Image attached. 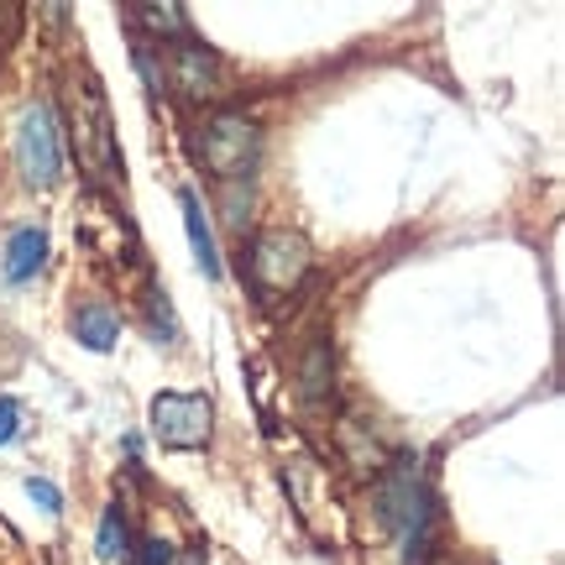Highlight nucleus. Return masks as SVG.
Returning <instances> with one entry per match:
<instances>
[{
    "mask_svg": "<svg viewBox=\"0 0 565 565\" xmlns=\"http://www.w3.org/2000/svg\"><path fill=\"white\" fill-rule=\"evenodd\" d=\"M63 116H68V147L79 158V173L89 183L121 179V147H116V121H110V100H105L100 79L89 68H74L63 79Z\"/></svg>",
    "mask_w": 565,
    "mask_h": 565,
    "instance_id": "1",
    "label": "nucleus"
},
{
    "mask_svg": "<svg viewBox=\"0 0 565 565\" xmlns=\"http://www.w3.org/2000/svg\"><path fill=\"white\" fill-rule=\"evenodd\" d=\"M377 519L393 529L404 565H429L435 561L440 508H435V492L424 487V477H419V466L414 461H398V466H387L383 471V482H377Z\"/></svg>",
    "mask_w": 565,
    "mask_h": 565,
    "instance_id": "2",
    "label": "nucleus"
},
{
    "mask_svg": "<svg viewBox=\"0 0 565 565\" xmlns=\"http://www.w3.org/2000/svg\"><path fill=\"white\" fill-rule=\"evenodd\" d=\"M309 267H315V246H309L303 231H294V225L257 231V242H252V282H257V294H267V299L299 294Z\"/></svg>",
    "mask_w": 565,
    "mask_h": 565,
    "instance_id": "3",
    "label": "nucleus"
},
{
    "mask_svg": "<svg viewBox=\"0 0 565 565\" xmlns=\"http://www.w3.org/2000/svg\"><path fill=\"white\" fill-rule=\"evenodd\" d=\"M257 152H263V131H257V121L242 116V110H215V116L200 126V158L221 183L252 179Z\"/></svg>",
    "mask_w": 565,
    "mask_h": 565,
    "instance_id": "4",
    "label": "nucleus"
},
{
    "mask_svg": "<svg viewBox=\"0 0 565 565\" xmlns=\"http://www.w3.org/2000/svg\"><path fill=\"white\" fill-rule=\"evenodd\" d=\"M152 440L168 450H204L215 435V404L204 393H158L147 408Z\"/></svg>",
    "mask_w": 565,
    "mask_h": 565,
    "instance_id": "5",
    "label": "nucleus"
},
{
    "mask_svg": "<svg viewBox=\"0 0 565 565\" xmlns=\"http://www.w3.org/2000/svg\"><path fill=\"white\" fill-rule=\"evenodd\" d=\"M17 168L32 189H53L63 168V147H58V121H53V105L32 100L17 121Z\"/></svg>",
    "mask_w": 565,
    "mask_h": 565,
    "instance_id": "6",
    "label": "nucleus"
},
{
    "mask_svg": "<svg viewBox=\"0 0 565 565\" xmlns=\"http://www.w3.org/2000/svg\"><path fill=\"white\" fill-rule=\"evenodd\" d=\"M168 79L179 89L189 105H204V100H225V63L215 47H204L200 38H179L168 42Z\"/></svg>",
    "mask_w": 565,
    "mask_h": 565,
    "instance_id": "7",
    "label": "nucleus"
},
{
    "mask_svg": "<svg viewBox=\"0 0 565 565\" xmlns=\"http://www.w3.org/2000/svg\"><path fill=\"white\" fill-rule=\"evenodd\" d=\"M42 263H47V231H42V225H21V231H11L6 263H0L6 282H32L42 273Z\"/></svg>",
    "mask_w": 565,
    "mask_h": 565,
    "instance_id": "8",
    "label": "nucleus"
},
{
    "mask_svg": "<svg viewBox=\"0 0 565 565\" xmlns=\"http://www.w3.org/2000/svg\"><path fill=\"white\" fill-rule=\"evenodd\" d=\"M330 377H335V356H330V341L324 335H309V345H303V362H299V398L309 408H320L324 398H330Z\"/></svg>",
    "mask_w": 565,
    "mask_h": 565,
    "instance_id": "9",
    "label": "nucleus"
},
{
    "mask_svg": "<svg viewBox=\"0 0 565 565\" xmlns=\"http://www.w3.org/2000/svg\"><path fill=\"white\" fill-rule=\"evenodd\" d=\"M179 210H183V231H189V246H194V257H200L204 278H221V252H215V231L204 221V204L194 189H179Z\"/></svg>",
    "mask_w": 565,
    "mask_h": 565,
    "instance_id": "10",
    "label": "nucleus"
},
{
    "mask_svg": "<svg viewBox=\"0 0 565 565\" xmlns=\"http://www.w3.org/2000/svg\"><path fill=\"white\" fill-rule=\"evenodd\" d=\"M74 341L84 345V351H110V345L121 341V320H116V309H110V303H79V309H74Z\"/></svg>",
    "mask_w": 565,
    "mask_h": 565,
    "instance_id": "11",
    "label": "nucleus"
},
{
    "mask_svg": "<svg viewBox=\"0 0 565 565\" xmlns=\"http://www.w3.org/2000/svg\"><path fill=\"white\" fill-rule=\"evenodd\" d=\"M137 26L141 32H152V38H194L189 32V17H183V6H173V0H147V6H137Z\"/></svg>",
    "mask_w": 565,
    "mask_h": 565,
    "instance_id": "12",
    "label": "nucleus"
},
{
    "mask_svg": "<svg viewBox=\"0 0 565 565\" xmlns=\"http://www.w3.org/2000/svg\"><path fill=\"white\" fill-rule=\"evenodd\" d=\"M131 534H126V513L121 503H110L105 508V519H100V540H95V550H100V561H121V555H131Z\"/></svg>",
    "mask_w": 565,
    "mask_h": 565,
    "instance_id": "13",
    "label": "nucleus"
},
{
    "mask_svg": "<svg viewBox=\"0 0 565 565\" xmlns=\"http://www.w3.org/2000/svg\"><path fill=\"white\" fill-rule=\"evenodd\" d=\"M131 565H179V550L168 545V540H141L131 550Z\"/></svg>",
    "mask_w": 565,
    "mask_h": 565,
    "instance_id": "14",
    "label": "nucleus"
},
{
    "mask_svg": "<svg viewBox=\"0 0 565 565\" xmlns=\"http://www.w3.org/2000/svg\"><path fill=\"white\" fill-rule=\"evenodd\" d=\"M26 498H32L42 513H63V492L47 482V477H32V482H26Z\"/></svg>",
    "mask_w": 565,
    "mask_h": 565,
    "instance_id": "15",
    "label": "nucleus"
},
{
    "mask_svg": "<svg viewBox=\"0 0 565 565\" xmlns=\"http://www.w3.org/2000/svg\"><path fill=\"white\" fill-rule=\"evenodd\" d=\"M152 324H158V335H162V341H179V324H173L168 294H152Z\"/></svg>",
    "mask_w": 565,
    "mask_h": 565,
    "instance_id": "16",
    "label": "nucleus"
},
{
    "mask_svg": "<svg viewBox=\"0 0 565 565\" xmlns=\"http://www.w3.org/2000/svg\"><path fill=\"white\" fill-rule=\"evenodd\" d=\"M21 435V404L17 398H0V445H11Z\"/></svg>",
    "mask_w": 565,
    "mask_h": 565,
    "instance_id": "17",
    "label": "nucleus"
},
{
    "mask_svg": "<svg viewBox=\"0 0 565 565\" xmlns=\"http://www.w3.org/2000/svg\"><path fill=\"white\" fill-rule=\"evenodd\" d=\"M137 68H141V79H147V95H158L162 74H158V63H152V42H137Z\"/></svg>",
    "mask_w": 565,
    "mask_h": 565,
    "instance_id": "18",
    "label": "nucleus"
},
{
    "mask_svg": "<svg viewBox=\"0 0 565 565\" xmlns=\"http://www.w3.org/2000/svg\"><path fill=\"white\" fill-rule=\"evenodd\" d=\"M183 565H204V550H194V555H183Z\"/></svg>",
    "mask_w": 565,
    "mask_h": 565,
    "instance_id": "19",
    "label": "nucleus"
}]
</instances>
